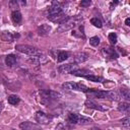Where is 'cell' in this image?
I'll use <instances>...</instances> for the list:
<instances>
[{
    "instance_id": "obj_1",
    "label": "cell",
    "mask_w": 130,
    "mask_h": 130,
    "mask_svg": "<svg viewBox=\"0 0 130 130\" xmlns=\"http://www.w3.org/2000/svg\"><path fill=\"white\" fill-rule=\"evenodd\" d=\"M16 51L29 55V56H38V55H42V51H40L39 49L32 47V46H28V45H16L15 46Z\"/></svg>"
},
{
    "instance_id": "obj_2",
    "label": "cell",
    "mask_w": 130,
    "mask_h": 130,
    "mask_svg": "<svg viewBox=\"0 0 130 130\" xmlns=\"http://www.w3.org/2000/svg\"><path fill=\"white\" fill-rule=\"evenodd\" d=\"M40 95H41V103L42 104H48L51 100H55L61 96L59 92L53 91V90H40Z\"/></svg>"
},
{
    "instance_id": "obj_3",
    "label": "cell",
    "mask_w": 130,
    "mask_h": 130,
    "mask_svg": "<svg viewBox=\"0 0 130 130\" xmlns=\"http://www.w3.org/2000/svg\"><path fill=\"white\" fill-rule=\"evenodd\" d=\"M62 88L67 89V90H79V91H83V92H86L88 89V87L85 86L84 84L75 83V82H65L62 84Z\"/></svg>"
},
{
    "instance_id": "obj_4",
    "label": "cell",
    "mask_w": 130,
    "mask_h": 130,
    "mask_svg": "<svg viewBox=\"0 0 130 130\" xmlns=\"http://www.w3.org/2000/svg\"><path fill=\"white\" fill-rule=\"evenodd\" d=\"M27 62L32 64V65H41V64L47 63L48 62V58L43 54L42 55H38V56H30L27 59Z\"/></svg>"
},
{
    "instance_id": "obj_5",
    "label": "cell",
    "mask_w": 130,
    "mask_h": 130,
    "mask_svg": "<svg viewBox=\"0 0 130 130\" xmlns=\"http://www.w3.org/2000/svg\"><path fill=\"white\" fill-rule=\"evenodd\" d=\"M61 12H63L61 3H60V2H57V1H53V2H52V5L49 7V10H48V16L56 15V14L61 13Z\"/></svg>"
},
{
    "instance_id": "obj_6",
    "label": "cell",
    "mask_w": 130,
    "mask_h": 130,
    "mask_svg": "<svg viewBox=\"0 0 130 130\" xmlns=\"http://www.w3.org/2000/svg\"><path fill=\"white\" fill-rule=\"evenodd\" d=\"M101 53H102V55H103L105 58H111V59H116V58H118L117 52H116L115 49L112 48V47L103 48V49L101 50Z\"/></svg>"
},
{
    "instance_id": "obj_7",
    "label": "cell",
    "mask_w": 130,
    "mask_h": 130,
    "mask_svg": "<svg viewBox=\"0 0 130 130\" xmlns=\"http://www.w3.org/2000/svg\"><path fill=\"white\" fill-rule=\"evenodd\" d=\"M77 70V65L76 64H65V65H61L58 67V71L62 74H67V73H72L73 71Z\"/></svg>"
},
{
    "instance_id": "obj_8",
    "label": "cell",
    "mask_w": 130,
    "mask_h": 130,
    "mask_svg": "<svg viewBox=\"0 0 130 130\" xmlns=\"http://www.w3.org/2000/svg\"><path fill=\"white\" fill-rule=\"evenodd\" d=\"M35 118H36V120H37L40 124H48V123L51 121V119H52V117H49L47 114H45V113L42 112V111L37 112Z\"/></svg>"
},
{
    "instance_id": "obj_9",
    "label": "cell",
    "mask_w": 130,
    "mask_h": 130,
    "mask_svg": "<svg viewBox=\"0 0 130 130\" xmlns=\"http://www.w3.org/2000/svg\"><path fill=\"white\" fill-rule=\"evenodd\" d=\"M75 23H76V22H75L73 19L68 18L67 20H65L64 22H62V23H60V24H59L58 31H64V30H68V29H70L71 27L75 26Z\"/></svg>"
},
{
    "instance_id": "obj_10",
    "label": "cell",
    "mask_w": 130,
    "mask_h": 130,
    "mask_svg": "<svg viewBox=\"0 0 130 130\" xmlns=\"http://www.w3.org/2000/svg\"><path fill=\"white\" fill-rule=\"evenodd\" d=\"M19 127L22 130H41V126L40 125H38L36 123H32V122H28V121L20 123Z\"/></svg>"
},
{
    "instance_id": "obj_11",
    "label": "cell",
    "mask_w": 130,
    "mask_h": 130,
    "mask_svg": "<svg viewBox=\"0 0 130 130\" xmlns=\"http://www.w3.org/2000/svg\"><path fill=\"white\" fill-rule=\"evenodd\" d=\"M48 19H50L51 21L53 22H58V23H62L64 22L65 20H67L69 17L64 13V12H61V13H58L56 15H51V16H47Z\"/></svg>"
},
{
    "instance_id": "obj_12",
    "label": "cell",
    "mask_w": 130,
    "mask_h": 130,
    "mask_svg": "<svg viewBox=\"0 0 130 130\" xmlns=\"http://www.w3.org/2000/svg\"><path fill=\"white\" fill-rule=\"evenodd\" d=\"M0 38H1V40L4 41V42H13V40H14L15 38H19V35H18V34L13 35L12 32L5 30V31H2V32L0 34Z\"/></svg>"
},
{
    "instance_id": "obj_13",
    "label": "cell",
    "mask_w": 130,
    "mask_h": 130,
    "mask_svg": "<svg viewBox=\"0 0 130 130\" xmlns=\"http://www.w3.org/2000/svg\"><path fill=\"white\" fill-rule=\"evenodd\" d=\"M88 59V56L87 54L83 53V52H80V53H76L74 56H73V62L75 64H78V63H82L84 61H86Z\"/></svg>"
},
{
    "instance_id": "obj_14",
    "label": "cell",
    "mask_w": 130,
    "mask_h": 130,
    "mask_svg": "<svg viewBox=\"0 0 130 130\" xmlns=\"http://www.w3.org/2000/svg\"><path fill=\"white\" fill-rule=\"evenodd\" d=\"M85 106L88 107V108H90V109H94V110H99V111H106L107 110V109L103 108L101 105L94 103L92 100H86L85 101Z\"/></svg>"
},
{
    "instance_id": "obj_15",
    "label": "cell",
    "mask_w": 130,
    "mask_h": 130,
    "mask_svg": "<svg viewBox=\"0 0 130 130\" xmlns=\"http://www.w3.org/2000/svg\"><path fill=\"white\" fill-rule=\"evenodd\" d=\"M51 31V26L48 24H42L38 27V34L40 36H47Z\"/></svg>"
},
{
    "instance_id": "obj_16",
    "label": "cell",
    "mask_w": 130,
    "mask_h": 130,
    "mask_svg": "<svg viewBox=\"0 0 130 130\" xmlns=\"http://www.w3.org/2000/svg\"><path fill=\"white\" fill-rule=\"evenodd\" d=\"M16 63V56L13 55V54H9L5 57V64L9 67H12L14 66Z\"/></svg>"
},
{
    "instance_id": "obj_17",
    "label": "cell",
    "mask_w": 130,
    "mask_h": 130,
    "mask_svg": "<svg viewBox=\"0 0 130 130\" xmlns=\"http://www.w3.org/2000/svg\"><path fill=\"white\" fill-rule=\"evenodd\" d=\"M11 19H12V21H13L14 23H19V22L21 21V19H22L21 13H20L18 10H13V11L11 12Z\"/></svg>"
},
{
    "instance_id": "obj_18",
    "label": "cell",
    "mask_w": 130,
    "mask_h": 130,
    "mask_svg": "<svg viewBox=\"0 0 130 130\" xmlns=\"http://www.w3.org/2000/svg\"><path fill=\"white\" fill-rule=\"evenodd\" d=\"M71 74H73V75H75V76H82V77H85V76L91 74V72L88 71V70H85V69H77V70L73 71Z\"/></svg>"
},
{
    "instance_id": "obj_19",
    "label": "cell",
    "mask_w": 130,
    "mask_h": 130,
    "mask_svg": "<svg viewBox=\"0 0 130 130\" xmlns=\"http://www.w3.org/2000/svg\"><path fill=\"white\" fill-rule=\"evenodd\" d=\"M69 58V53L65 52V51H59L58 55H57V61L58 62H63L65 60H67Z\"/></svg>"
},
{
    "instance_id": "obj_20",
    "label": "cell",
    "mask_w": 130,
    "mask_h": 130,
    "mask_svg": "<svg viewBox=\"0 0 130 130\" xmlns=\"http://www.w3.org/2000/svg\"><path fill=\"white\" fill-rule=\"evenodd\" d=\"M85 78L89 81H94V82H105L106 80L101 77V76H98V75H94V74H89L87 76H85Z\"/></svg>"
},
{
    "instance_id": "obj_21",
    "label": "cell",
    "mask_w": 130,
    "mask_h": 130,
    "mask_svg": "<svg viewBox=\"0 0 130 130\" xmlns=\"http://www.w3.org/2000/svg\"><path fill=\"white\" fill-rule=\"evenodd\" d=\"M129 109H130V105L128 103H120L119 106H118V111L120 112H124V113H128L129 112Z\"/></svg>"
},
{
    "instance_id": "obj_22",
    "label": "cell",
    "mask_w": 130,
    "mask_h": 130,
    "mask_svg": "<svg viewBox=\"0 0 130 130\" xmlns=\"http://www.w3.org/2000/svg\"><path fill=\"white\" fill-rule=\"evenodd\" d=\"M78 116L79 115H77L75 113H69L67 119L71 124H76V123H78Z\"/></svg>"
},
{
    "instance_id": "obj_23",
    "label": "cell",
    "mask_w": 130,
    "mask_h": 130,
    "mask_svg": "<svg viewBox=\"0 0 130 130\" xmlns=\"http://www.w3.org/2000/svg\"><path fill=\"white\" fill-rule=\"evenodd\" d=\"M120 93L122 95V98H124L125 100L129 101L130 100V92H129V89L126 88V87H121L120 88Z\"/></svg>"
},
{
    "instance_id": "obj_24",
    "label": "cell",
    "mask_w": 130,
    "mask_h": 130,
    "mask_svg": "<svg viewBox=\"0 0 130 130\" xmlns=\"http://www.w3.org/2000/svg\"><path fill=\"white\" fill-rule=\"evenodd\" d=\"M19 102H20V99L15 94H11L8 96V103L11 105H17Z\"/></svg>"
},
{
    "instance_id": "obj_25",
    "label": "cell",
    "mask_w": 130,
    "mask_h": 130,
    "mask_svg": "<svg viewBox=\"0 0 130 130\" xmlns=\"http://www.w3.org/2000/svg\"><path fill=\"white\" fill-rule=\"evenodd\" d=\"M90 23H91L92 25H94L95 27H99V28H101V27L103 26V23H102L101 19H99L98 17H92V18L90 19Z\"/></svg>"
},
{
    "instance_id": "obj_26",
    "label": "cell",
    "mask_w": 130,
    "mask_h": 130,
    "mask_svg": "<svg viewBox=\"0 0 130 130\" xmlns=\"http://www.w3.org/2000/svg\"><path fill=\"white\" fill-rule=\"evenodd\" d=\"M107 99L117 101V100H119V94L116 91H107Z\"/></svg>"
},
{
    "instance_id": "obj_27",
    "label": "cell",
    "mask_w": 130,
    "mask_h": 130,
    "mask_svg": "<svg viewBox=\"0 0 130 130\" xmlns=\"http://www.w3.org/2000/svg\"><path fill=\"white\" fill-rule=\"evenodd\" d=\"M91 122V120L87 117H84V116H78V123L82 124V125H85V124H89Z\"/></svg>"
},
{
    "instance_id": "obj_28",
    "label": "cell",
    "mask_w": 130,
    "mask_h": 130,
    "mask_svg": "<svg viewBox=\"0 0 130 130\" xmlns=\"http://www.w3.org/2000/svg\"><path fill=\"white\" fill-rule=\"evenodd\" d=\"M109 41L112 45H116L117 43V35L115 32H110L109 34Z\"/></svg>"
},
{
    "instance_id": "obj_29",
    "label": "cell",
    "mask_w": 130,
    "mask_h": 130,
    "mask_svg": "<svg viewBox=\"0 0 130 130\" xmlns=\"http://www.w3.org/2000/svg\"><path fill=\"white\" fill-rule=\"evenodd\" d=\"M89 44L93 47H98L100 45V39L98 37H92L89 39Z\"/></svg>"
},
{
    "instance_id": "obj_30",
    "label": "cell",
    "mask_w": 130,
    "mask_h": 130,
    "mask_svg": "<svg viewBox=\"0 0 130 130\" xmlns=\"http://www.w3.org/2000/svg\"><path fill=\"white\" fill-rule=\"evenodd\" d=\"M121 122H122V125H123L124 127L128 128V127H129V124H130V119H129V117H125V118L122 119Z\"/></svg>"
},
{
    "instance_id": "obj_31",
    "label": "cell",
    "mask_w": 130,
    "mask_h": 130,
    "mask_svg": "<svg viewBox=\"0 0 130 130\" xmlns=\"http://www.w3.org/2000/svg\"><path fill=\"white\" fill-rule=\"evenodd\" d=\"M71 34H72V36H74V37H76V38H82V39L85 38V36H84L83 32H79V31H77V30H72Z\"/></svg>"
},
{
    "instance_id": "obj_32",
    "label": "cell",
    "mask_w": 130,
    "mask_h": 130,
    "mask_svg": "<svg viewBox=\"0 0 130 130\" xmlns=\"http://www.w3.org/2000/svg\"><path fill=\"white\" fill-rule=\"evenodd\" d=\"M65 129H66V126L63 123H59L56 126V130H65Z\"/></svg>"
},
{
    "instance_id": "obj_33",
    "label": "cell",
    "mask_w": 130,
    "mask_h": 130,
    "mask_svg": "<svg viewBox=\"0 0 130 130\" xmlns=\"http://www.w3.org/2000/svg\"><path fill=\"white\" fill-rule=\"evenodd\" d=\"M90 1L89 0H85V1H81V3H80V5L82 6V7H86V6H89L90 5Z\"/></svg>"
},
{
    "instance_id": "obj_34",
    "label": "cell",
    "mask_w": 130,
    "mask_h": 130,
    "mask_svg": "<svg viewBox=\"0 0 130 130\" xmlns=\"http://www.w3.org/2000/svg\"><path fill=\"white\" fill-rule=\"evenodd\" d=\"M118 3H119L118 1H115V2H112V3L110 4V8H111V9H113V8H114V7H115V6H116V5L118 4Z\"/></svg>"
},
{
    "instance_id": "obj_35",
    "label": "cell",
    "mask_w": 130,
    "mask_h": 130,
    "mask_svg": "<svg viewBox=\"0 0 130 130\" xmlns=\"http://www.w3.org/2000/svg\"><path fill=\"white\" fill-rule=\"evenodd\" d=\"M125 24H126V25H130V18H126V20H125Z\"/></svg>"
},
{
    "instance_id": "obj_36",
    "label": "cell",
    "mask_w": 130,
    "mask_h": 130,
    "mask_svg": "<svg viewBox=\"0 0 130 130\" xmlns=\"http://www.w3.org/2000/svg\"><path fill=\"white\" fill-rule=\"evenodd\" d=\"M3 107H4V106H3V103L0 102V113H1V111L3 110Z\"/></svg>"
},
{
    "instance_id": "obj_37",
    "label": "cell",
    "mask_w": 130,
    "mask_h": 130,
    "mask_svg": "<svg viewBox=\"0 0 130 130\" xmlns=\"http://www.w3.org/2000/svg\"><path fill=\"white\" fill-rule=\"evenodd\" d=\"M89 130H101V129H99V128H96V127H92V128H90Z\"/></svg>"
}]
</instances>
